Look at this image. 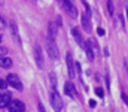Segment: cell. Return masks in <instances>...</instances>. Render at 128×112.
Masks as SVG:
<instances>
[{
  "label": "cell",
  "instance_id": "1",
  "mask_svg": "<svg viewBox=\"0 0 128 112\" xmlns=\"http://www.w3.org/2000/svg\"><path fill=\"white\" fill-rule=\"evenodd\" d=\"M46 51H48V55L52 60H57L60 57V52H58V46L55 43V39H48L46 37Z\"/></svg>",
  "mask_w": 128,
  "mask_h": 112
},
{
  "label": "cell",
  "instance_id": "2",
  "mask_svg": "<svg viewBox=\"0 0 128 112\" xmlns=\"http://www.w3.org/2000/svg\"><path fill=\"white\" fill-rule=\"evenodd\" d=\"M51 106L55 111H61L63 109V99H61V96L58 94V91L55 88H52V91H51Z\"/></svg>",
  "mask_w": 128,
  "mask_h": 112
},
{
  "label": "cell",
  "instance_id": "3",
  "mask_svg": "<svg viewBox=\"0 0 128 112\" xmlns=\"http://www.w3.org/2000/svg\"><path fill=\"white\" fill-rule=\"evenodd\" d=\"M6 82H8V85L9 87H14V88H16V90H22L24 87H22V82H21V79L18 78V75L15 73H9L6 76Z\"/></svg>",
  "mask_w": 128,
  "mask_h": 112
},
{
  "label": "cell",
  "instance_id": "4",
  "mask_svg": "<svg viewBox=\"0 0 128 112\" xmlns=\"http://www.w3.org/2000/svg\"><path fill=\"white\" fill-rule=\"evenodd\" d=\"M61 3H63V8L67 12V15H70L72 18H78L79 12H78V8L72 3V0H61Z\"/></svg>",
  "mask_w": 128,
  "mask_h": 112
},
{
  "label": "cell",
  "instance_id": "5",
  "mask_svg": "<svg viewBox=\"0 0 128 112\" xmlns=\"http://www.w3.org/2000/svg\"><path fill=\"white\" fill-rule=\"evenodd\" d=\"M8 108H9V111L10 112H22V111H26V105H24L21 100H18V99L10 100V102L8 103Z\"/></svg>",
  "mask_w": 128,
  "mask_h": 112
},
{
  "label": "cell",
  "instance_id": "6",
  "mask_svg": "<svg viewBox=\"0 0 128 112\" xmlns=\"http://www.w3.org/2000/svg\"><path fill=\"white\" fill-rule=\"evenodd\" d=\"M34 60H36V66L39 69L43 67V55H42V48L39 45H34Z\"/></svg>",
  "mask_w": 128,
  "mask_h": 112
},
{
  "label": "cell",
  "instance_id": "7",
  "mask_svg": "<svg viewBox=\"0 0 128 112\" xmlns=\"http://www.w3.org/2000/svg\"><path fill=\"white\" fill-rule=\"evenodd\" d=\"M80 20H82V27L86 30V32H91V14L85 12L80 15Z\"/></svg>",
  "mask_w": 128,
  "mask_h": 112
},
{
  "label": "cell",
  "instance_id": "8",
  "mask_svg": "<svg viewBox=\"0 0 128 112\" xmlns=\"http://www.w3.org/2000/svg\"><path fill=\"white\" fill-rule=\"evenodd\" d=\"M66 61H67V69H68V76L70 78H74V70H73V57H72V54L68 52L67 54V57H66Z\"/></svg>",
  "mask_w": 128,
  "mask_h": 112
},
{
  "label": "cell",
  "instance_id": "9",
  "mask_svg": "<svg viewBox=\"0 0 128 112\" xmlns=\"http://www.w3.org/2000/svg\"><path fill=\"white\" fill-rule=\"evenodd\" d=\"M57 32H58V26L55 23H49V26H48V39H55Z\"/></svg>",
  "mask_w": 128,
  "mask_h": 112
},
{
  "label": "cell",
  "instance_id": "10",
  "mask_svg": "<svg viewBox=\"0 0 128 112\" xmlns=\"http://www.w3.org/2000/svg\"><path fill=\"white\" fill-rule=\"evenodd\" d=\"M72 35L74 36L76 42H78L80 46H85V42H84V39H82V35H80V32H79L78 29H72Z\"/></svg>",
  "mask_w": 128,
  "mask_h": 112
},
{
  "label": "cell",
  "instance_id": "11",
  "mask_svg": "<svg viewBox=\"0 0 128 112\" xmlns=\"http://www.w3.org/2000/svg\"><path fill=\"white\" fill-rule=\"evenodd\" d=\"M0 67H3V69L12 67V60H10L9 57H2V55H0Z\"/></svg>",
  "mask_w": 128,
  "mask_h": 112
},
{
  "label": "cell",
  "instance_id": "12",
  "mask_svg": "<svg viewBox=\"0 0 128 112\" xmlns=\"http://www.w3.org/2000/svg\"><path fill=\"white\" fill-rule=\"evenodd\" d=\"M9 102H10V96H9L8 93L0 94V108H6Z\"/></svg>",
  "mask_w": 128,
  "mask_h": 112
},
{
  "label": "cell",
  "instance_id": "13",
  "mask_svg": "<svg viewBox=\"0 0 128 112\" xmlns=\"http://www.w3.org/2000/svg\"><path fill=\"white\" fill-rule=\"evenodd\" d=\"M85 51H86V57H88V60L90 61H94V51H92V48H91V43H85Z\"/></svg>",
  "mask_w": 128,
  "mask_h": 112
},
{
  "label": "cell",
  "instance_id": "14",
  "mask_svg": "<svg viewBox=\"0 0 128 112\" xmlns=\"http://www.w3.org/2000/svg\"><path fill=\"white\" fill-rule=\"evenodd\" d=\"M64 91H66V94L68 97H74V90H73V84L72 82H67L64 85Z\"/></svg>",
  "mask_w": 128,
  "mask_h": 112
},
{
  "label": "cell",
  "instance_id": "15",
  "mask_svg": "<svg viewBox=\"0 0 128 112\" xmlns=\"http://www.w3.org/2000/svg\"><path fill=\"white\" fill-rule=\"evenodd\" d=\"M10 30H12V33H14L15 40H16V42H20V35H18V32H16V24H15L14 21H10Z\"/></svg>",
  "mask_w": 128,
  "mask_h": 112
},
{
  "label": "cell",
  "instance_id": "16",
  "mask_svg": "<svg viewBox=\"0 0 128 112\" xmlns=\"http://www.w3.org/2000/svg\"><path fill=\"white\" fill-rule=\"evenodd\" d=\"M107 8H109V14H110V15H113V12H115V8H113V3H112V0H107Z\"/></svg>",
  "mask_w": 128,
  "mask_h": 112
},
{
  "label": "cell",
  "instance_id": "17",
  "mask_svg": "<svg viewBox=\"0 0 128 112\" xmlns=\"http://www.w3.org/2000/svg\"><path fill=\"white\" fill-rule=\"evenodd\" d=\"M6 87H8V82H6V81H3V79L0 78V90H4Z\"/></svg>",
  "mask_w": 128,
  "mask_h": 112
},
{
  "label": "cell",
  "instance_id": "18",
  "mask_svg": "<svg viewBox=\"0 0 128 112\" xmlns=\"http://www.w3.org/2000/svg\"><path fill=\"white\" fill-rule=\"evenodd\" d=\"M49 79H51V84H52V88H55V85H57V81H55V78H54V73H51V76H49Z\"/></svg>",
  "mask_w": 128,
  "mask_h": 112
},
{
  "label": "cell",
  "instance_id": "19",
  "mask_svg": "<svg viewBox=\"0 0 128 112\" xmlns=\"http://www.w3.org/2000/svg\"><path fill=\"white\" fill-rule=\"evenodd\" d=\"M96 94L98 96V97H101V99H103V96H104V93H103V90H100V88H97V90H96Z\"/></svg>",
  "mask_w": 128,
  "mask_h": 112
},
{
  "label": "cell",
  "instance_id": "20",
  "mask_svg": "<svg viewBox=\"0 0 128 112\" xmlns=\"http://www.w3.org/2000/svg\"><path fill=\"white\" fill-rule=\"evenodd\" d=\"M0 26H2V27H4V29H6V21H4V20H3V17H2V14H0Z\"/></svg>",
  "mask_w": 128,
  "mask_h": 112
},
{
  "label": "cell",
  "instance_id": "21",
  "mask_svg": "<svg viewBox=\"0 0 128 112\" xmlns=\"http://www.w3.org/2000/svg\"><path fill=\"white\" fill-rule=\"evenodd\" d=\"M122 100H124V102H125V103L128 105V96L125 94V93H122Z\"/></svg>",
  "mask_w": 128,
  "mask_h": 112
},
{
  "label": "cell",
  "instance_id": "22",
  "mask_svg": "<svg viewBox=\"0 0 128 112\" xmlns=\"http://www.w3.org/2000/svg\"><path fill=\"white\" fill-rule=\"evenodd\" d=\"M6 51H8L6 48H3V46H0V55H4V54H6Z\"/></svg>",
  "mask_w": 128,
  "mask_h": 112
},
{
  "label": "cell",
  "instance_id": "23",
  "mask_svg": "<svg viewBox=\"0 0 128 112\" xmlns=\"http://www.w3.org/2000/svg\"><path fill=\"white\" fill-rule=\"evenodd\" d=\"M97 33H98L100 36H103V35H104V30H103V29H98V30H97Z\"/></svg>",
  "mask_w": 128,
  "mask_h": 112
},
{
  "label": "cell",
  "instance_id": "24",
  "mask_svg": "<svg viewBox=\"0 0 128 112\" xmlns=\"http://www.w3.org/2000/svg\"><path fill=\"white\" fill-rule=\"evenodd\" d=\"M0 42H2V36H0Z\"/></svg>",
  "mask_w": 128,
  "mask_h": 112
}]
</instances>
